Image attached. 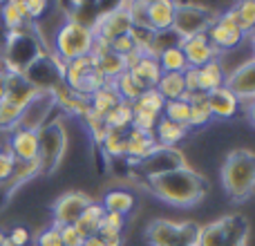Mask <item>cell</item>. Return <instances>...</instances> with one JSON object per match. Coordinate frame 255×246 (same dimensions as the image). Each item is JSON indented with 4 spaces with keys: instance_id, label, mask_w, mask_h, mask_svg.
<instances>
[{
    "instance_id": "cell-42",
    "label": "cell",
    "mask_w": 255,
    "mask_h": 246,
    "mask_svg": "<svg viewBox=\"0 0 255 246\" xmlns=\"http://www.w3.org/2000/svg\"><path fill=\"white\" fill-rule=\"evenodd\" d=\"M34 246H63L61 233H58V226H47L36 235V244Z\"/></svg>"
},
{
    "instance_id": "cell-50",
    "label": "cell",
    "mask_w": 255,
    "mask_h": 246,
    "mask_svg": "<svg viewBox=\"0 0 255 246\" xmlns=\"http://www.w3.org/2000/svg\"><path fill=\"white\" fill-rule=\"evenodd\" d=\"M103 224L112 226V229H117V231H124L126 229V217L117 215V213H106V217H103Z\"/></svg>"
},
{
    "instance_id": "cell-9",
    "label": "cell",
    "mask_w": 255,
    "mask_h": 246,
    "mask_svg": "<svg viewBox=\"0 0 255 246\" xmlns=\"http://www.w3.org/2000/svg\"><path fill=\"white\" fill-rule=\"evenodd\" d=\"M94 199L88 193H81V190H72L65 193L56 199L52 213H54V226H72L79 222V217L83 215V211L92 204Z\"/></svg>"
},
{
    "instance_id": "cell-25",
    "label": "cell",
    "mask_w": 255,
    "mask_h": 246,
    "mask_svg": "<svg viewBox=\"0 0 255 246\" xmlns=\"http://www.w3.org/2000/svg\"><path fill=\"white\" fill-rule=\"evenodd\" d=\"M128 72H130V74L134 76V79L139 81L145 90L154 88V85H157V81H159V76H161V67H159L157 58H154V56H145V54L139 58V61H136V65L132 67V70H128Z\"/></svg>"
},
{
    "instance_id": "cell-46",
    "label": "cell",
    "mask_w": 255,
    "mask_h": 246,
    "mask_svg": "<svg viewBox=\"0 0 255 246\" xmlns=\"http://www.w3.org/2000/svg\"><path fill=\"white\" fill-rule=\"evenodd\" d=\"M7 240L13 246H31V235L25 226H13V229L7 233Z\"/></svg>"
},
{
    "instance_id": "cell-6",
    "label": "cell",
    "mask_w": 255,
    "mask_h": 246,
    "mask_svg": "<svg viewBox=\"0 0 255 246\" xmlns=\"http://www.w3.org/2000/svg\"><path fill=\"white\" fill-rule=\"evenodd\" d=\"M213 22H215V13L208 7L195 2H177L172 31L179 38H190V36L206 34Z\"/></svg>"
},
{
    "instance_id": "cell-14",
    "label": "cell",
    "mask_w": 255,
    "mask_h": 246,
    "mask_svg": "<svg viewBox=\"0 0 255 246\" xmlns=\"http://www.w3.org/2000/svg\"><path fill=\"white\" fill-rule=\"evenodd\" d=\"M226 88L240 99V101H253L255 99V58L238 65L231 74H226Z\"/></svg>"
},
{
    "instance_id": "cell-52",
    "label": "cell",
    "mask_w": 255,
    "mask_h": 246,
    "mask_svg": "<svg viewBox=\"0 0 255 246\" xmlns=\"http://www.w3.org/2000/svg\"><path fill=\"white\" fill-rule=\"evenodd\" d=\"M247 117H249V121L255 125V99L253 101H247Z\"/></svg>"
},
{
    "instance_id": "cell-34",
    "label": "cell",
    "mask_w": 255,
    "mask_h": 246,
    "mask_svg": "<svg viewBox=\"0 0 255 246\" xmlns=\"http://www.w3.org/2000/svg\"><path fill=\"white\" fill-rule=\"evenodd\" d=\"M249 240V222L240 215H229V233L222 246H247Z\"/></svg>"
},
{
    "instance_id": "cell-45",
    "label": "cell",
    "mask_w": 255,
    "mask_h": 246,
    "mask_svg": "<svg viewBox=\"0 0 255 246\" xmlns=\"http://www.w3.org/2000/svg\"><path fill=\"white\" fill-rule=\"evenodd\" d=\"M97 235L101 238V242L106 246H121V242H124V231H117L108 224H103Z\"/></svg>"
},
{
    "instance_id": "cell-48",
    "label": "cell",
    "mask_w": 255,
    "mask_h": 246,
    "mask_svg": "<svg viewBox=\"0 0 255 246\" xmlns=\"http://www.w3.org/2000/svg\"><path fill=\"white\" fill-rule=\"evenodd\" d=\"M25 9H27V16H29V20L36 22V20H40V18L47 13V2H43V0H27Z\"/></svg>"
},
{
    "instance_id": "cell-23",
    "label": "cell",
    "mask_w": 255,
    "mask_h": 246,
    "mask_svg": "<svg viewBox=\"0 0 255 246\" xmlns=\"http://www.w3.org/2000/svg\"><path fill=\"white\" fill-rule=\"evenodd\" d=\"M103 217H106V211H103L101 202H92L88 208L83 211V215L79 217V222H76V229H79V233L83 235L85 240L88 238H94V235L99 233V229L103 226Z\"/></svg>"
},
{
    "instance_id": "cell-39",
    "label": "cell",
    "mask_w": 255,
    "mask_h": 246,
    "mask_svg": "<svg viewBox=\"0 0 255 246\" xmlns=\"http://www.w3.org/2000/svg\"><path fill=\"white\" fill-rule=\"evenodd\" d=\"M22 117V108L11 103L9 99H2L0 101V130L4 132H11L13 127H18Z\"/></svg>"
},
{
    "instance_id": "cell-53",
    "label": "cell",
    "mask_w": 255,
    "mask_h": 246,
    "mask_svg": "<svg viewBox=\"0 0 255 246\" xmlns=\"http://www.w3.org/2000/svg\"><path fill=\"white\" fill-rule=\"evenodd\" d=\"M83 246H106V244L101 242V238H99V235H94V238H88V240H85Z\"/></svg>"
},
{
    "instance_id": "cell-18",
    "label": "cell",
    "mask_w": 255,
    "mask_h": 246,
    "mask_svg": "<svg viewBox=\"0 0 255 246\" xmlns=\"http://www.w3.org/2000/svg\"><path fill=\"white\" fill-rule=\"evenodd\" d=\"M240 103L242 101H240L226 85L208 94V108H211V115L217 117V119H231V117H235L238 110H240Z\"/></svg>"
},
{
    "instance_id": "cell-10",
    "label": "cell",
    "mask_w": 255,
    "mask_h": 246,
    "mask_svg": "<svg viewBox=\"0 0 255 246\" xmlns=\"http://www.w3.org/2000/svg\"><path fill=\"white\" fill-rule=\"evenodd\" d=\"M139 170L143 172L148 179L159 175H166L170 170H177V168L186 166V157L179 148H157L150 157H145L141 163H136Z\"/></svg>"
},
{
    "instance_id": "cell-31",
    "label": "cell",
    "mask_w": 255,
    "mask_h": 246,
    "mask_svg": "<svg viewBox=\"0 0 255 246\" xmlns=\"http://www.w3.org/2000/svg\"><path fill=\"white\" fill-rule=\"evenodd\" d=\"M161 117H166L168 121H175V123L190 127V94H184L177 101H166Z\"/></svg>"
},
{
    "instance_id": "cell-11",
    "label": "cell",
    "mask_w": 255,
    "mask_h": 246,
    "mask_svg": "<svg viewBox=\"0 0 255 246\" xmlns=\"http://www.w3.org/2000/svg\"><path fill=\"white\" fill-rule=\"evenodd\" d=\"M56 108V99L54 92H38L34 99L29 101V106L22 110L20 123L18 127H27V130H40L45 123H49V115H52Z\"/></svg>"
},
{
    "instance_id": "cell-55",
    "label": "cell",
    "mask_w": 255,
    "mask_h": 246,
    "mask_svg": "<svg viewBox=\"0 0 255 246\" xmlns=\"http://www.w3.org/2000/svg\"><path fill=\"white\" fill-rule=\"evenodd\" d=\"M175 246H190V244H175Z\"/></svg>"
},
{
    "instance_id": "cell-12",
    "label": "cell",
    "mask_w": 255,
    "mask_h": 246,
    "mask_svg": "<svg viewBox=\"0 0 255 246\" xmlns=\"http://www.w3.org/2000/svg\"><path fill=\"white\" fill-rule=\"evenodd\" d=\"M7 134V152L16 161H38V130L13 127Z\"/></svg>"
},
{
    "instance_id": "cell-56",
    "label": "cell",
    "mask_w": 255,
    "mask_h": 246,
    "mask_svg": "<svg viewBox=\"0 0 255 246\" xmlns=\"http://www.w3.org/2000/svg\"><path fill=\"white\" fill-rule=\"evenodd\" d=\"M31 246H34V244H31Z\"/></svg>"
},
{
    "instance_id": "cell-38",
    "label": "cell",
    "mask_w": 255,
    "mask_h": 246,
    "mask_svg": "<svg viewBox=\"0 0 255 246\" xmlns=\"http://www.w3.org/2000/svg\"><path fill=\"white\" fill-rule=\"evenodd\" d=\"M36 175H40V163L38 161H27V163L16 161V166H13V172H11V177H9L7 186H9V188H16V186H20V184H25V181L34 179Z\"/></svg>"
},
{
    "instance_id": "cell-16",
    "label": "cell",
    "mask_w": 255,
    "mask_h": 246,
    "mask_svg": "<svg viewBox=\"0 0 255 246\" xmlns=\"http://www.w3.org/2000/svg\"><path fill=\"white\" fill-rule=\"evenodd\" d=\"M188 130L190 127L181 125V123L168 121L166 117H159L152 136H154V141H157L159 148H177V145L188 136Z\"/></svg>"
},
{
    "instance_id": "cell-29",
    "label": "cell",
    "mask_w": 255,
    "mask_h": 246,
    "mask_svg": "<svg viewBox=\"0 0 255 246\" xmlns=\"http://www.w3.org/2000/svg\"><path fill=\"white\" fill-rule=\"evenodd\" d=\"M154 90L163 97V101H177V99H181L186 94L184 74H161Z\"/></svg>"
},
{
    "instance_id": "cell-5",
    "label": "cell",
    "mask_w": 255,
    "mask_h": 246,
    "mask_svg": "<svg viewBox=\"0 0 255 246\" xmlns=\"http://www.w3.org/2000/svg\"><path fill=\"white\" fill-rule=\"evenodd\" d=\"M199 226L193 222H170V220H154L148 224L145 235L152 246H175V244H190L197 242Z\"/></svg>"
},
{
    "instance_id": "cell-51",
    "label": "cell",
    "mask_w": 255,
    "mask_h": 246,
    "mask_svg": "<svg viewBox=\"0 0 255 246\" xmlns=\"http://www.w3.org/2000/svg\"><path fill=\"white\" fill-rule=\"evenodd\" d=\"M7 97V72L0 70V101Z\"/></svg>"
},
{
    "instance_id": "cell-41",
    "label": "cell",
    "mask_w": 255,
    "mask_h": 246,
    "mask_svg": "<svg viewBox=\"0 0 255 246\" xmlns=\"http://www.w3.org/2000/svg\"><path fill=\"white\" fill-rule=\"evenodd\" d=\"M132 18V27H143V29H150L148 27V2L141 0V2H130L128 7Z\"/></svg>"
},
{
    "instance_id": "cell-36",
    "label": "cell",
    "mask_w": 255,
    "mask_h": 246,
    "mask_svg": "<svg viewBox=\"0 0 255 246\" xmlns=\"http://www.w3.org/2000/svg\"><path fill=\"white\" fill-rule=\"evenodd\" d=\"M231 11H233L235 20H238L240 29L244 31V34H253L255 31V0H247V2H238L231 7Z\"/></svg>"
},
{
    "instance_id": "cell-17",
    "label": "cell",
    "mask_w": 255,
    "mask_h": 246,
    "mask_svg": "<svg viewBox=\"0 0 255 246\" xmlns=\"http://www.w3.org/2000/svg\"><path fill=\"white\" fill-rule=\"evenodd\" d=\"M175 11H177V2H170V0H154V2H148V27L154 34H157V31L172 29Z\"/></svg>"
},
{
    "instance_id": "cell-3",
    "label": "cell",
    "mask_w": 255,
    "mask_h": 246,
    "mask_svg": "<svg viewBox=\"0 0 255 246\" xmlns=\"http://www.w3.org/2000/svg\"><path fill=\"white\" fill-rule=\"evenodd\" d=\"M92 43H94V31L88 25L67 18L65 22H61L54 34V43H52V54L58 56L63 63H70L74 58L88 56L92 52Z\"/></svg>"
},
{
    "instance_id": "cell-40",
    "label": "cell",
    "mask_w": 255,
    "mask_h": 246,
    "mask_svg": "<svg viewBox=\"0 0 255 246\" xmlns=\"http://www.w3.org/2000/svg\"><path fill=\"white\" fill-rule=\"evenodd\" d=\"M126 132L128 130H108L106 139H103L101 148L110 159L124 157L126 154Z\"/></svg>"
},
{
    "instance_id": "cell-35",
    "label": "cell",
    "mask_w": 255,
    "mask_h": 246,
    "mask_svg": "<svg viewBox=\"0 0 255 246\" xmlns=\"http://www.w3.org/2000/svg\"><path fill=\"white\" fill-rule=\"evenodd\" d=\"M106 125L110 130H130L132 125V106L126 101H121L115 110H110L106 117H103Z\"/></svg>"
},
{
    "instance_id": "cell-24",
    "label": "cell",
    "mask_w": 255,
    "mask_h": 246,
    "mask_svg": "<svg viewBox=\"0 0 255 246\" xmlns=\"http://www.w3.org/2000/svg\"><path fill=\"white\" fill-rule=\"evenodd\" d=\"M119 103H121V97H119V92H117L115 83L110 81L108 85H103L101 90H97V92L90 97V110L99 117H106L108 112L115 110Z\"/></svg>"
},
{
    "instance_id": "cell-2",
    "label": "cell",
    "mask_w": 255,
    "mask_h": 246,
    "mask_svg": "<svg viewBox=\"0 0 255 246\" xmlns=\"http://www.w3.org/2000/svg\"><path fill=\"white\" fill-rule=\"evenodd\" d=\"M222 186L233 202H244L255 193V152L233 150L222 168Z\"/></svg>"
},
{
    "instance_id": "cell-47",
    "label": "cell",
    "mask_w": 255,
    "mask_h": 246,
    "mask_svg": "<svg viewBox=\"0 0 255 246\" xmlns=\"http://www.w3.org/2000/svg\"><path fill=\"white\" fill-rule=\"evenodd\" d=\"M110 49L115 54H119V56H128L130 52H134V43H132V38H130V34H126V36H119V38H115L110 43Z\"/></svg>"
},
{
    "instance_id": "cell-13",
    "label": "cell",
    "mask_w": 255,
    "mask_h": 246,
    "mask_svg": "<svg viewBox=\"0 0 255 246\" xmlns=\"http://www.w3.org/2000/svg\"><path fill=\"white\" fill-rule=\"evenodd\" d=\"M179 49L184 52L188 67H195V70L204 67L206 63L220 61V52H217V49L213 47V43L208 40V36H206V34L190 36V38H181Z\"/></svg>"
},
{
    "instance_id": "cell-49",
    "label": "cell",
    "mask_w": 255,
    "mask_h": 246,
    "mask_svg": "<svg viewBox=\"0 0 255 246\" xmlns=\"http://www.w3.org/2000/svg\"><path fill=\"white\" fill-rule=\"evenodd\" d=\"M184 85H186V94H197V70L195 67H188L184 72Z\"/></svg>"
},
{
    "instance_id": "cell-33",
    "label": "cell",
    "mask_w": 255,
    "mask_h": 246,
    "mask_svg": "<svg viewBox=\"0 0 255 246\" xmlns=\"http://www.w3.org/2000/svg\"><path fill=\"white\" fill-rule=\"evenodd\" d=\"M213 119L208 108V94H190V127H202Z\"/></svg>"
},
{
    "instance_id": "cell-26",
    "label": "cell",
    "mask_w": 255,
    "mask_h": 246,
    "mask_svg": "<svg viewBox=\"0 0 255 246\" xmlns=\"http://www.w3.org/2000/svg\"><path fill=\"white\" fill-rule=\"evenodd\" d=\"M226 233H229V217H220L206 226H199L195 246H222L226 240Z\"/></svg>"
},
{
    "instance_id": "cell-21",
    "label": "cell",
    "mask_w": 255,
    "mask_h": 246,
    "mask_svg": "<svg viewBox=\"0 0 255 246\" xmlns=\"http://www.w3.org/2000/svg\"><path fill=\"white\" fill-rule=\"evenodd\" d=\"M54 99H56V108H63V112H67V115L83 117L90 110V99L74 92V90L65 88V85H58L54 90Z\"/></svg>"
},
{
    "instance_id": "cell-28",
    "label": "cell",
    "mask_w": 255,
    "mask_h": 246,
    "mask_svg": "<svg viewBox=\"0 0 255 246\" xmlns=\"http://www.w3.org/2000/svg\"><path fill=\"white\" fill-rule=\"evenodd\" d=\"M157 63H159V67H161V74H184V72L188 70V63H186V56L179 49V45L159 52Z\"/></svg>"
},
{
    "instance_id": "cell-32",
    "label": "cell",
    "mask_w": 255,
    "mask_h": 246,
    "mask_svg": "<svg viewBox=\"0 0 255 246\" xmlns=\"http://www.w3.org/2000/svg\"><path fill=\"white\" fill-rule=\"evenodd\" d=\"M112 83H115V88H117V92H119L121 101H126V103L136 101V99H139V94L145 92V88L130 74V72H124V74L117 76Z\"/></svg>"
},
{
    "instance_id": "cell-20",
    "label": "cell",
    "mask_w": 255,
    "mask_h": 246,
    "mask_svg": "<svg viewBox=\"0 0 255 246\" xmlns=\"http://www.w3.org/2000/svg\"><path fill=\"white\" fill-rule=\"evenodd\" d=\"M36 94H38V90L22 74H7V97L4 99H9L11 103H16V106H20L25 110Z\"/></svg>"
},
{
    "instance_id": "cell-44",
    "label": "cell",
    "mask_w": 255,
    "mask_h": 246,
    "mask_svg": "<svg viewBox=\"0 0 255 246\" xmlns=\"http://www.w3.org/2000/svg\"><path fill=\"white\" fill-rule=\"evenodd\" d=\"M13 166H16V159L7 152V148H0V186H4L9 181Z\"/></svg>"
},
{
    "instance_id": "cell-7",
    "label": "cell",
    "mask_w": 255,
    "mask_h": 246,
    "mask_svg": "<svg viewBox=\"0 0 255 246\" xmlns=\"http://www.w3.org/2000/svg\"><path fill=\"white\" fill-rule=\"evenodd\" d=\"M128 7H130V2H119L117 7H112L110 11L99 13L97 20H94V25H92L94 36H99V38L112 43V40L119 38V36L130 34L132 31V18H130Z\"/></svg>"
},
{
    "instance_id": "cell-19",
    "label": "cell",
    "mask_w": 255,
    "mask_h": 246,
    "mask_svg": "<svg viewBox=\"0 0 255 246\" xmlns=\"http://www.w3.org/2000/svg\"><path fill=\"white\" fill-rule=\"evenodd\" d=\"M226 83V72L222 67L220 61H213V63H206L204 67L197 70V90L199 94H211L215 90L224 88Z\"/></svg>"
},
{
    "instance_id": "cell-37",
    "label": "cell",
    "mask_w": 255,
    "mask_h": 246,
    "mask_svg": "<svg viewBox=\"0 0 255 246\" xmlns=\"http://www.w3.org/2000/svg\"><path fill=\"white\" fill-rule=\"evenodd\" d=\"M97 67L101 70V74L106 76L108 81H115L117 76H121L126 72V63H124V56L115 52H108L106 56L97 58Z\"/></svg>"
},
{
    "instance_id": "cell-8",
    "label": "cell",
    "mask_w": 255,
    "mask_h": 246,
    "mask_svg": "<svg viewBox=\"0 0 255 246\" xmlns=\"http://www.w3.org/2000/svg\"><path fill=\"white\" fill-rule=\"evenodd\" d=\"M206 36L213 43V47H215L220 54L235 49L244 38H247V34L240 29V25H238V20H235L231 9L224 13H220V16H215V22H213L211 29L206 31Z\"/></svg>"
},
{
    "instance_id": "cell-30",
    "label": "cell",
    "mask_w": 255,
    "mask_h": 246,
    "mask_svg": "<svg viewBox=\"0 0 255 246\" xmlns=\"http://www.w3.org/2000/svg\"><path fill=\"white\" fill-rule=\"evenodd\" d=\"M130 106H132V112H145V115L161 117L166 101H163V97L157 92V90L150 88V90H145V92H141L139 99H136V101H132Z\"/></svg>"
},
{
    "instance_id": "cell-43",
    "label": "cell",
    "mask_w": 255,
    "mask_h": 246,
    "mask_svg": "<svg viewBox=\"0 0 255 246\" xmlns=\"http://www.w3.org/2000/svg\"><path fill=\"white\" fill-rule=\"evenodd\" d=\"M58 233H61V240H63V246H83L85 238L79 233L74 224L72 226H58Z\"/></svg>"
},
{
    "instance_id": "cell-54",
    "label": "cell",
    "mask_w": 255,
    "mask_h": 246,
    "mask_svg": "<svg viewBox=\"0 0 255 246\" xmlns=\"http://www.w3.org/2000/svg\"><path fill=\"white\" fill-rule=\"evenodd\" d=\"M251 36H253V38H251V43H253V58H255V31H253Z\"/></svg>"
},
{
    "instance_id": "cell-15",
    "label": "cell",
    "mask_w": 255,
    "mask_h": 246,
    "mask_svg": "<svg viewBox=\"0 0 255 246\" xmlns=\"http://www.w3.org/2000/svg\"><path fill=\"white\" fill-rule=\"evenodd\" d=\"M157 141H154L152 134H145V132H139V130H128L126 132V154L130 161L134 163H141L145 157H150V154L157 150Z\"/></svg>"
},
{
    "instance_id": "cell-27",
    "label": "cell",
    "mask_w": 255,
    "mask_h": 246,
    "mask_svg": "<svg viewBox=\"0 0 255 246\" xmlns=\"http://www.w3.org/2000/svg\"><path fill=\"white\" fill-rule=\"evenodd\" d=\"M134 195L130 190H124V188H117V190H110V193L103 197L101 206L106 213H117L121 217H128L134 208Z\"/></svg>"
},
{
    "instance_id": "cell-22",
    "label": "cell",
    "mask_w": 255,
    "mask_h": 246,
    "mask_svg": "<svg viewBox=\"0 0 255 246\" xmlns=\"http://www.w3.org/2000/svg\"><path fill=\"white\" fill-rule=\"evenodd\" d=\"M0 22H2L4 31H16L22 27H29L31 20L27 16V9L22 0H11L0 7Z\"/></svg>"
},
{
    "instance_id": "cell-4",
    "label": "cell",
    "mask_w": 255,
    "mask_h": 246,
    "mask_svg": "<svg viewBox=\"0 0 255 246\" xmlns=\"http://www.w3.org/2000/svg\"><path fill=\"white\" fill-rule=\"evenodd\" d=\"M67 150V132L61 121H49L38 130V163L40 172H54Z\"/></svg>"
},
{
    "instance_id": "cell-1",
    "label": "cell",
    "mask_w": 255,
    "mask_h": 246,
    "mask_svg": "<svg viewBox=\"0 0 255 246\" xmlns=\"http://www.w3.org/2000/svg\"><path fill=\"white\" fill-rule=\"evenodd\" d=\"M150 193L157 199L170 204L177 208H188L195 206L204 199V195L208 193V184L197 170H193L190 166L177 168L166 175H159L148 179Z\"/></svg>"
}]
</instances>
